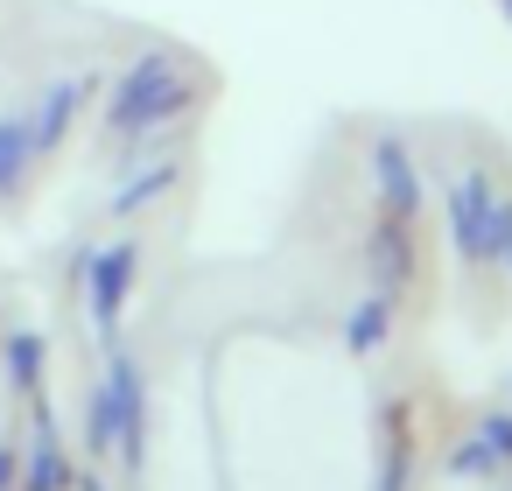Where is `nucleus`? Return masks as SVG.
<instances>
[{
	"mask_svg": "<svg viewBox=\"0 0 512 491\" xmlns=\"http://www.w3.org/2000/svg\"><path fill=\"white\" fill-rule=\"evenodd\" d=\"M190 99H197L190 71H183L169 50H148L141 64L120 71V85H113V99H106V134H113V141H148L155 127L183 120Z\"/></svg>",
	"mask_w": 512,
	"mask_h": 491,
	"instance_id": "nucleus-1",
	"label": "nucleus"
},
{
	"mask_svg": "<svg viewBox=\"0 0 512 491\" xmlns=\"http://www.w3.org/2000/svg\"><path fill=\"white\" fill-rule=\"evenodd\" d=\"M442 218H449V239H456L463 260L498 267V239H505V225H512V197H498L484 176H456Z\"/></svg>",
	"mask_w": 512,
	"mask_h": 491,
	"instance_id": "nucleus-2",
	"label": "nucleus"
},
{
	"mask_svg": "<svg viewBox=\"0 0 512 491\" xmlns=\"http://www.w3.org/2000/svg\"><path fill=\"white\" fill-rule=\"evenodd\" d=\"M141 449V372L127 365V358H113L106 365V386L92 393V449L106 456V449Z\"/></svg>",
	"mask_w": 512,
	"mask_h": 491,
	"instance_id": "nucleus-3",
	"label": "nucleus"
},
{
	"mask_svg": "<svg viewBox=\"0 0 512 491\" xmlns=\"http://www.w3.org/2000/svg\"><path fill=\"white\" fill-rule=\"evenodd\" d=\"M134 267H141V253H134L127 239H113V246H99V253L85 260V302H92L99 330L120 323V309H127V295H134Z\"/></svg>",
	"mask_w": 512,
	"mask_h": 491,
	"instance_id": "nucleus-4",
	"label": "nucleus"
},
{
	"mask_svg": "<svg viewBox=\"0 0 512 491\" xmlns=\"http://www.w3.org/2000/svg\"><path fill=\"white\" fill-rule=\"evenodd\" d=\"M372 176H379L386 218H393V225H414V218H421V169H414V155H407L400 141H379V148H372Z\"/></svg>",
	"mask_w": 512,
	"mask_h": 491,
	"instance_id": "nucleus-5",
	"label": "nucleus"
},
{
	"mask_svg": "<svg viewBox=\"0 0 512 491\" xmlns=\"http://www.w3.org/2000/svg\"><path fill=\"white\" fill-rule=\"evenodd\" d=\"M78 106H85V78H57V85L36 99V113L22 120V127H29V141H36V148H57V141L71 134Z\"/></svg>",
	"mask_w": 512,
	"mask_h": 491,
	"instance_id": "nucleus-6",
	"label": "nucleus"
},
{
	"mask_svg": "<svg viewBox=\"0 0 512 491\" xmlns=\"http://www.w3.org/2000/svg\"><path fill=\"white\" fill-rule=\"evenodd\" d=\"M505 463H512V407H491L456 442V470H505Z\"/></svg>",
	"mask_w": 512,
	"mask_h": 491,
	"instance_id": "nucleus-7",
	"label": "nucleus"
},
{
	"mask_svg": "<svg viewBox=\"0 0 512 491\" xmlns=\"http://www.w3.org/2000/svg\"><path fill=\"white\" fill-rule=\"evenodd\" d=\"M386 330H393V295H386V288L358 295V309L344 316V344H351V351H379Z\"/></svg>",
	"mask_w": 512,
	"mask_h": 491,
	"instance_id": "nucleus-8",
	"label": "nucleus"
},
{
	"mask_svg": "<svg viewBox=\"0 0 512 491\" xmlns=\"http://www.w3.org/2000/svg\"><path fill=\"white\" fill-rule=\"evenodd\" d=\"M169 183H176V162L134 169V176H127V190H113V218H134V211H148L155 197H169Z\"/></svg>",
	"mask_w": 512,
	"mask_h": 491,
	"instance_id": "nucleus-9",
	"label": "nucleus"
},
{
	"mask_svg": "<svg viewBox=\"0 0 512 491\" xmlns=\"http://www.w3.org/2000/svg\"><path fill=\"white\" fill-rule=\"evenodd\" d=\"M29 155H36V141H29V127H22V120H0V197H8V190L22 183V169H29Z\"/></svg>",
	"mask_w": 512,
	"mask_h": 491,
	"instance_id": "nucleus-10",
	"label": "nucleus"
},
{
	"mask_svg": "<svg viewBox=\"0 0 512 491\" xmlns=\"http://www.w3.org/2000/svg\"><path fill=\"white\" fill-rule=\"evenodd\" d=\"M29 484H36V491H64V484H71V463H64V449H57L50 435H43V449L29 456Z\"/></svg>",
	"mask_w": 512,
	"mask_h": 491,
	"instance_id": "nucleus-11",
	"label": "nucleus"
},
{
	"mask_svg": "<svg viewBox=\"0 0 512 491\" xmlns=\"http://www.w3.org/2000/svg\"><path fill=\"white\" fill-rule=\"evenodd\" d=\"M8 372H15L22 386H36V372H43V337H36V330L8 337Z\"/></svg>",
	"mask_w": 512,
	"mask_h": 491,
	"instance_id": "nucleus-12",
	"label": "nucleus"
},
{
	"mask_svg": "<svg viewBox=\"0 0 512 491\" xmlns=\"http://www.w3.org/2000/svg\"><path fill=\"white\" fill-rule=\"evenodd\" d=\"M0 484H15V456L8 449H0Z\"/></svg>",
	"mask_w": 512,
	"mask_h": 491,
	"instance_id": "nucleus-13",
	"label": "nucleus"
},
{
	"mask_svg": "<svg viewBox=\"0 0 512 491\" xmlns=\"http://www.w3.org/2000/svg\"><path fill=\"white\" fill-rule=\"evenodd\" d=\"M498 8H505V22H512V0H498Z\"/></svg>",
	"mask_w": 512,
	"mask_h": 491,
	"instance_id": "nucleus-14",
	"label": "nucleus"
}]
</instances>
